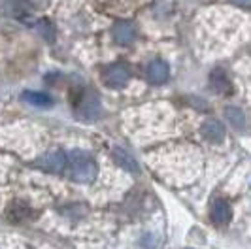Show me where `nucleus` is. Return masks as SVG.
Listing matches in <instances>:
<instances>
[{
	"mask_svg": "<svg viewBox=\"0 0 251 249\" xmlns=\"http://www.w3.org/2000/svg\"><path fill=\"white\" fill-rule=\"evenodd\" d=\"M26 2H28V6H30L32 10H42V8L48 6L50 0H26Z\"/></svg>",
	"mask_w": 251,
	"mask_h": 249,
	"instance_id": "nucleus-15",
	"label": "nucleus"
},
{
	"mask_svg": "<svg viewBox=\"0 0 251 249\" xmlns=\"http://www.w3.org/2000/svg\"><path fill=\"white\" fill-rule=\"evenodd\" d=\"M74 110H75V115L81 121H93L100 113V100H99V97L91 89H85L79 95V99L75 100Z\"/></svg>",
	"mask_w": 251,
	"mask_h": 249,
	"instance_id": "nucleus-2",
	"label": "nucleus"
},
{
	"mask_svg": "<svg viewBox=\"0 0 251 249\" xmlns=\"http://www.w3.org/2000/svg\"><path fill=\"white\" fill-rule=\"evenodd\" d=\"M202 136L212 144H219L225 138V128L217 119H208V121L202 123Z\"/></svg>",
	"mask_w": 251,
	"mask_h": 249,
	"instance_id": "nucleus-6",
	"label": "nucleus"
},
{
	"mask_svg": "<svg viewBox=\"0 0 251 249\" xmlns=\"http://www.w3.org/2000/svg\"><path fill=\"white\" fill-rule=\"evenodd\" d=\"M30 215V210L26 208L25 204H13V206H10V210H8V217L12 219V221H15V223H19V221H25L26 217Z\"/></svg>",
	"mask_w": 251,
	"mask_h": 249,
	"instance_id": "nucleus-13",
	"label": "nucleus"
},
{
	"mask_svg": "<svg viewBox=\"0 0 251 249\" xmlns=\"http://www.w3.org/2000/svg\"><path fill=\"white\" fill-rule=\"evenodd\" d=\"M38 30H40V34L46 38L48 42H53V28H51V25L48 21H40L38 23Z\"/></svg>",
	"mask_w": 251,
	"mask_h": 249,
	"instance_id": "nucleus-14",
	"label": "nucleus"
},
{
	"mask_svg": "<svg viewBox=\"0 0 251 249\" xmlns=\"http://www.w3.org/2000/svg\"><path fill=\"white\" fill-rule=\"evenodd\" d=\"M66 164H68V159L61 149H51L38 161V166L51 174H61Z\"/></svg>",
	"mask_w": 251,
	"mask_h": 249,
	"instance_id": "nucleus-3",
	"label": "nucleus"
},
{
	"mask_svg": "<svg viewBox=\"0 0 251 249\" xmlns=\"http://www.w3.org/2000/svg\"><path fill=\"white\" fill-rule=\"evenodd\" d=\"M234 4H238V6H244V8H250L251 6V0H232Z\"/></svg>",
	"mask_w": 251,
	"mask_h": 249,
	"instance_id": "nucleus-16",
	"label": "nucleus"
},
{
	"mask_svg": "<svg viewBox=\"0 0 251 249\" xmlns=\"http://www.w3.org/2000/svg\"><path fill=\"white\" fill-rule=\"evenodd\" d=\"M68 166H70V175L79 183H89L99 174L95 159L91 155H87L85 151H72L70 157H68Z\"/></svg>",
	"mask_w": 251,
	"mask_h": 249,
	"instance_id": "nucleus-1",
	"label": "nucleus"
},
{
	"mask_svg": "<svg viewBox=\"0 0 251 249\" xmlns=\"http://www.w3.org/2000/svg\"><path fill=\"white\" fill-rule=\"evenodd\" d=\"M210 87L214 91L215 95H228L230 93V81H228V77L223 70H219V68H215L214 72L210 74Z\"/></svg>",
	"mask_w": 251,
	"mask_h": 249,
	"instance_id": "nucleus-8",
	"label": "nucleus"
},
{
	"mask_svg": "<svg viewBox=\"0 0 251 249\" xmlns=\"http://www.w3.org/2000/svg\"><path fill=\"white\" fill-rule=\"evenodd\" d=\"M225 117L228 119V123L232 124L234 128H238V130H242V128L246 126V115H244L242 110L234 108V106H228V108H226Z\"/></svg>",
	"mask_w": 251,
	"mask_h": 249,
	"instance_id": "nucleus-12",
	"label": "nucleus"
},
{
	"mask_svg": "<svg viewBox=\"0 0 251 249\" xmlns=\"http://www.w3.org/2000/svg\"><path fill=\"white\" fill-rule=\"evenodd\" d=\"M170 74V68H168V62L164 61H153L148 66V79H150L153 85H161L168 79Z\"/></svg>",
	"mask_w": 251,
	"mask_h": 249,
	"instance_id": "nucleus-7",
	"label": "nucleus"
},
{
	"mask_svg": "<svg viewBox=\"0 0 251 249\" xmlns=\"http://www.w3.org/2000/svg\"><path fill=\"white\" fill-rule=\"evenodd\" d=\"M113 159L117 161V164H121L125 170L138 174L140 166H138V162H136V159H134L128 151L123 149V148H115V149H113Z\"/></svg>",
	"mask_w": 251,
	"mask_h": 249,
	"instance_id": "nucleus-10",
	"label": "nucleus"
},
{
	"mask_svg": "<svg viewBox=\"0 0 251 249\" xmlns=\"http://www.w3.org/2000/svg\"><path fill=\"white\" fill-rule=\"evenodd\" d=\"M21 99L25 100L26 104L36 106V108H50L51 104H53V99L48 93H36V91H25L21 95Z\"/></svg>",
	"mask_w": 251,
	"mask_h": 249,
	"instance_id": "nucleus-11",
	"label": "nucleus"
},
{
	"mask_svg": "<svg viewBox=\"0 0 251 249\" xmlns=\"http://www.w3.org/2000/svg\"><path fill=\"white\" fill-rule=\"evenodd\" d=\"M104 83L112 89L125 87L126 81H128V70H126L123 64H112L108 68H104Z\"/></svg>",
	"mask_w": 251,
	"mask_h": 249,
	"instance_id": "nucleus-4",
	"label": "nucleus"
},
{
	"mask_svg": "<svg viewBox=\"0 0 251 249\" xmlns=\"http://www.w3.org/2000/svg\"><path fill=\"white\" fill-rule=\"evenodd\" d=\"M210 215H212V221H214L217 226H225V224H228L230 219H232V210H230L228 202H225V200H215Z\"/></svg>",
	"mask_w": 251,
	"mask_h": 249,
	"instance_id": "nucleus-5",
	"label": "nucleus"
},
{
	"mask_svg": "<svg viewBox=\"0 0 251 249\" xmlns=\"http://www.w3.org/2000/svg\"><path fill=\"white\" fill-rule=\"evenodd\" d=\"M134 34H136L134 25H130V23H126V21H119V23L113 25V38H115V42L121 44V46H128V44L134 40Z\"/></svg>",
	"mask_w": 251,
	"mask_h": 249,
	"instance_id": "nucleus-9",
	"label": "nucleus"
}]
</instances>
